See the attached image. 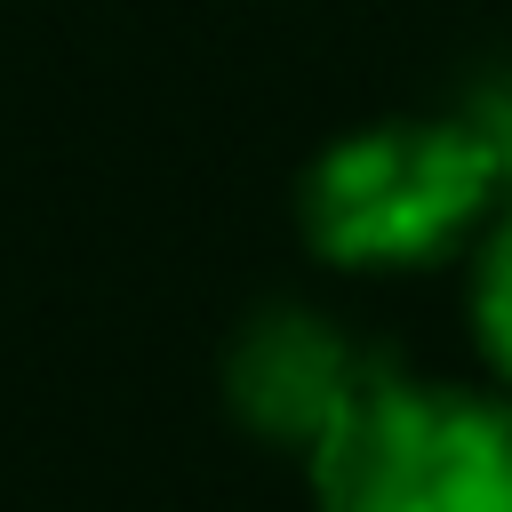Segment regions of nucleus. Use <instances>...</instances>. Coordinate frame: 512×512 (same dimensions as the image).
Wrapping results in <instances>:
<instances>
[{"label": "nucleus", "mask_w": 512, "mask_h": 512, "mask_svg": "<svg viewBox=\"0 0 512 512\" xmlns=\"http://www.w3.org/2000/svg\"><path fill=\"white\" fill-rule=\"evenodd\" d=\"M496 184L504 160L472 120H368L304 168L296 224L344 272H424L472 240Z\"/></svg>", "instance_id": "nucleus-1"}, {"label": "nucleus", "mask_w": 512, "mask_h": 512, "mask_svg": "<svg viewBox=\"0 0 512 512\" xmlns=\"http://www.w3.org/2000/svg\"><path fill=\"white\" fill-rule=\"evenodd\" d=\"M304 472L320 512H512V400L368 360Z\"/></svg>", "instance_id": "nucleus-2"}, {"label": "nucleus", "mask_w": 512, "mask_h": 512, "mask_svg": "<svg viewBox=\"0 0 512 512\" xmlns=\"http://www.w3.org/2000/svg\"><path fill=\"white\" fill-rule=\"evenodd\" d=\"M360 376H368V352H352L304 304L248 312V328L224 352V400H232L240 432H256L272 448H296V456L320 448V432L344 416Z\"/></svg>", "instance_id": "nucleus-3"}, {"label": "nucleus", "mask_w": 512, "mask_h": 512, "mask_svg": "<svg viewBox=\"0 0 512 512\" xmlns=\"http://www.w3.org/2000/svg\"><path fill=\"white\" fill-rule=\"evenodd\" d=\"M472 328H480V352L496 360V376L512 384V208L480 240V264H472Z\"/></svg>", "instance_id": "nucleus-4"}]
</instances>
